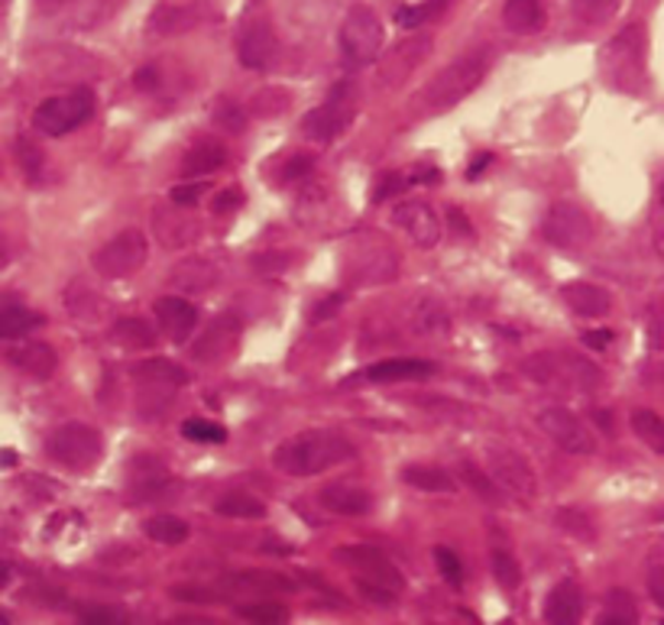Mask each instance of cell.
Returning a JSON list of instances; mask_svg holds the SVG:
<instances>
[{"instance_id": "obj_6", "label": "cell", "mask_w": 664, "mask_h": 625, "mask_svg": "<svg viewBox=\"0 0 664 625\" xmlns=\"http://www.w3.org/2000/svg\"><path fill=\"white\" fill-rule=\"evenodd\" d=\"M357 117V85L353 81H340L328 91V98L308 111L305 120H302V130L308 140L315 143H331L337 140Z\"/></svg>"}, {"instance_id": "obj_26", "label": "cell", "mask_w": 664, "mask_h": 625, "mask_svg": "<svg viewBox=\"0 0 664 625\" xmlns=\"http://www.w3.org/2000/svg\"><path fill=\"white\" fill-rule=\"evenodd\" d=\"M227 163V150L221 143L208 140V143H198L185 153V163H182V175L185 178H205V175H215Z\"/></svg>"}, {"instance_id": "obj_24", "label": "cell", "mask_w": 664, "mask_h": 625, "mask_svg": "<svg viewBox=\"0 0 664 625\" xmlns=\"http://www.w3.org/2000/svg\"><path fill=\"white\" fill-rule=\"evenodd\" d=\"M502 23L519 36H532L545 26V10L538 0H505Z\"/></svg>"}, {"instance_id": "obj_39", "label": "cell", "mask_w": 664, "mask_h": 625, "mask_svg": "<svg viewBox=\"0 0 664 625\" xmlns=\"http://www.w3.org/2000/svg\"><path fill=\"white\" fill-rule=\"evenodd\" d=\"M412 325H415L418 331H428V335L447 331V308H444L442 301H422V305L415 308Z\"/></svg>"}, {"instance_id": "obj_53", "label": "cell", "mask_w": 664, "mask_h": 625, "mask_svg": "<svg viewBox=\"0 0 664 625\" xmlns=\"http://www.w3.org/2000/svg\"><path fill=\"white\" fill-rule=\"evenodd\" d=\"M344 305V295H328L325 301H318L315 305V315H312V321H328L337 315V308Z\"/></svg>"}, {"instance_id": "obj_12", "label": "cell", "mask_w": 664, "mask_h": 625, "mask_svg": "<svg viewBox=\"0 0 664 625\" xmlns=\"http://www.w3.org/2000/svg\"><path fill=\"white\" fill-rule=\"evenodd\" d=\"M545 240L560 250H580L594 240V224L584 208L577 205H554L542 224Z\"/></svg>"}, {"instance_id": "obj_33", "label": "cell", "mask_w": 664, "mask_h": 625, "mask_svg": "<svg viewBox=\"0 0 664 625\" xmlns=\"http://www.w3.org/2000/svg\"><path fill=\"white\" fill-rule=\"evenodd\" d=\"M195 23V13L192 10H185V7H160L153 17H150V26L156 30V33H182V30H188Z\"/></svg>"}, {"instance_id": "obj_5", "label": "cell", "mask_w": 664, "mask_h": 625, "mask_svg": "<svg viewBox=\"0 0 664 625\" xmlns=\"http://www.w3.org/2000/svg\"><path fill=\"white\" fill-rule=\"evenodd\" d=\"M525 373L542 386H560L577 393H594L603 383V373L594 363L570 353H535L525 360Z\"/></svg>"}, {"instance_id": "obj_44", "label": "cell", "mask_w": 664, "mask_h": 625, "mask_svg": "<svg viewBox=\"0 0 664 625\" xmlns=\"http://www.w3.org/2000/svg\"><path fill=\"white\" fill-rule=\"evenodd\" d=\"M289 101V91H279V88H266V91H257L253 95V114L260 117H276Z\"/></svg>"}, {"instance_id": "obj_50", "label": "cell", "mask_w": 664, "mask_h": 625, "mask_svg": "<svg viewBox=\"0 0 664 625\" xmlns=\"http://www.w3.org/2000/svg\"><path fill=\"white\" fill-rule=\"evenodd\" d=\"M412 182H405V175L402 172H392L387 178H380V188H377V195H373V201H387V198H395L402 188H409Z\"/></svg>"}, {"instance_id": "obj_1", "label": "cell", "mask_w": 664, "mask_h": 625, "mask_svg": "<svg viewBox=\"0 0 664 625\" xmlns=\"http://www.w3.org/2000/svg\"><path fill=\"white\" fill-rule=\"evenodd\" d=\"M353 457H357L353 441H347L344 435L328 431V428H312V431H302V435L282 441L273 451V463L289 476H318Z\"/></svg>"}, {"instance_id": "obj_46", "label": "cell", "mask_w": 664, "mask_h": 625, "mask_svg": "<svg viewBox=\"0 0 664 625\" xmlns=\"http://www.w3.org/2000/svg\"><path fill=\"white\" fill-rule=\"evenodd\" d=\"M205 191H208L205 182H188V185H175V188L168 191V198H172L175 208H195Z\"/></svg>"}, {"instance_id": "obj_35", "label": "cell", "mask_w": 664, "mask_h": 625, "mask_svg": "<svg viewBox=\"0 0 664 625\" xmlns=\"http://www.w3.org/2000/svg\"><path fill=\"white\" fill-rule=\"evenodd\" d=\"M635 619H639V610H635L632 596L625 590H609L603 625H632Z\"/></svg>"}, {"instance_id": "obj_28", "label": "cell", "mask_w": 664, "mask_h": 625, "mask_svg": "<svg viewBox=\"0 0 664 625\" xmlns=\"http://www.w3.org/2000/svg\"><path fill=\"white\" fill-rule=\"evenodd\" d=\"M629 425H632V435H635L649 451L664 454V418L658 412H652V408H635L632 418H629Z\"/></svg>"}, {"instance_id": "obj_42", "label": "cell", "mask_w": 664, "mask_h": 625, "mask_svg": "<svg viewBox=\"0 0 664 625\" xmlns=\"http://www.w3.org/2000/svg\"><path fill=\"white\" fill-rule=\"evenodd\" d=\"M230 586H247V590H292L289 580L282 577H270V573H260V570H243L237 577H230Z\"/></svg>"}, {"instance_id": "obj_52", "label": "cell", "mask_w": 664, "mask_h": 625, "mask_svg": "<svg viewBox=\"0 0 664 625\" xmlns=\"http://www.w3.org/2000/svg\"><path fill=\"white\" fill-rule=\"evenodd\" d=\"M243 205V191L240 188H227V191H221L215 201H211V208L218 211V215H224V211H237Z\"/></svg>"}, {"instance_id": "obj_19", "label": "cell", "mask_w": 664, "mask_h": 625, "mask_svg": "<svg viewBox=\"0 0 664 625\" xmlns=\"http://www.w3.org/2000/svg\"><path fill=\"white\" fill-rule=\"evenodd\" d=\"M560 295H564L567 308L574 315H580V318H603V315H609V305H612L607 288L594 283H567Z\"/></svg>"}, {"instance_id": "obj_49", "label": "cell", "mask_w": 664, "mask_h": 625, "mask_svg": "<svg viewBox=\"0 0 664 625\" xmlns=\"http://www.w3.org/2000/svg\"><path fill=\"white\" fill-rule=\"evenodd\" d=\"M218 127H224L227 133H243V127H247V117L240 108H233V105H221L218 108Z\"/></svg>"}, {"instance_id": "obj_45", "label": "cell", "mask_w": 664, "mask_h": 625, "mask_svg": "<svg viewBox=\"0 0 664 625\" xmlns=\"http://www.w3.org/2000/svg\"><path fill=\"white\" fill-rule=\"evenodd\" d=\"M557 522H560V528L564 531H570V535H577V538H584V541H594V525H590V518L584 515V512H557Z\"/></svg>"}, {"instance_id": "obj_23", "label": "cell", "mask_w": 664, "mask_h": 625, "mask_svg": "<svg viewBox=\"0 0 664 625\" xmlns=\"http://www.w3.org/2000/svg\"><path fill=\"white\" fill-rule=\"evenodd\" d=\"M46 318L26 305H17V301H7L3 311H0V338L3 341H23L26 335H33L36 328H43Z\"/></svg>"}, {"instance_id": "obj_9", "label": "cell", "mask_w": 664, "mask_h": 625, "mask_svg": "<svg viewBox=\"0 0 664 625\" xmlns=\"http://www.w3.org/2000/svg\"><path fill=\"white\" fill-rule=\"evenodd\" d=\"M95 114V95L78 88L72 95H56L46 98L36 111H33V127L50 133V136H62L75 127H81L88 117Z\"/></svg>"}, {"instance_id": "obj_7", "label": "cell", "mask_w": 664, "mask_h": 625, "mask_svg": "<svg viewBox=\"0 0 664 625\" xmlns=\"http://www.w3.org/2000/svg\"><path fill=\"white\" fill-rule=\"evenodd\" d=\"M46 454L68 470H91L101 454H105V438L98 428L81 425V421H68L56 428L46 441Z\"/></svg>"}, {"instance_id": "obj_48", "label": "cell", "mask_w": 664, "mask_h": 625, "mask_svg": "<svg viewBox=\"0 0 664 625\" xmlns=\"http://www.w3.org/2000/svg\"><path fill=\"white\" fill-rule=\"evenodd\" d=\"M17 153H20V166L26 172V178H40V169H43V153L33 146V143H26V140H20L17 143Z\"/></svg>"}, {"instance_id": "obj_29", "label": "cell", "mask_w": 664, "mask_h": 625, "mask_svg": "<svg viewBox=\"0 0 664 625\" xmlns=\"http://www.w3.org/2000/svg\"><path fill=\"white\" fill-rule=\"evenodd\" d=\"M111 341L130 350H146L156 343V328L143 318H120L111 328Z\"/></svg>"}, {"instance_id": "obj_21", "label": "cell", "mask_w": 664, "mask_h": 625, "mask_svg": "<svg viewBox=\"0 0 664 625\" xmlns=\"http://www.w3.org/2000/svg\"><path fill=\"white\" fill-rule=\"evenodd\" d=\"M318 500L334 515H367V512L373 509V496L363 486H350V483L325 486L318 493Z\"/></svg>"}, {"instance_id": "obj_41", "label": "cell", "mask_w": 664, "mask_h": 625, "mask_svg": "<svg viewBox=\"0 0 664 625\" xmlns=\"http://www.w3.org/2000/svg\"><path fill=\"white\" fill-rule=\"evenodd\" d=\"M490 564H493V577H497V583L502 586V590H515V586L522 583V570H519V561H515L509 551H493Z\"/></svg>"}, {"instance_id": "obj_36", "label": "cell", "mask_w": 664, "mask_h": 625, "mask_svg": "<svg viewBox=\"0 0 664 625\" xmlns=\"http://www.w3.org/2000/svg\"><path fill=\"white\" fill-rule=\"evenodd\" d=\"M182 435L195 445H224L227 441V428L218 421H208V418H188L182 425Z\"/></svg>"}, {"instance_id": "obj_13", "label": "cell", "mask_w": 664, "mask_h": 625, "mask_svg": "<svg viewBox=\"0 0 664 625\" xmlns=\"http://www.w3.org/2000/svg\"><path fill=\"white\" fill-rule=\"evenodd\" d=\"M490 467H493L490 473L502 483L505 493L522 496L525 503L535 500L538 483H535V473H532V467L525 463V457H519L515 451H509V448H490Z\"/></svg>"}, {"instance_id": "obj_55", "label": "cell", "mask_w": 664, "mask_h": 625, "mask_svg": "<svg viewBox=\"0 0 664 625\" xmlns=\"http://www.w3.org/2000/svg\"><path fill=\"white\" fill-rule=\"evenodd\" d=\"M133 85H137L140 91H153V88L160 85L156 68H140V72H137V78H133Z\"/></svg>"}, {"instance_id": "obj_37", "label": "cell", "mask_w": 664, "mask_h": 625, "mask_svg": "<svg viewBox=\"0 0 664 625\" xmlns=\"http://www.w3.org/2000/svg\"><path fill=\"white\" fill-rule=\"evenodd\" d=\"M622 0H570V10L580 23H607L609 17H616Z\"/></svg>"}, {"instance_id": "obj_25", "label": "cell", "mask_w": 664, "mask_h": 625, "mask_svg": "<svg viewBox=\"0 0 664 625\" xmlns=\"http://www.w3.org/2000/svg\"><path fill=\"white\" fill-rule=\"evenodd\" d=\"M428 50H432V40H428V36H415V40L399 43V46L389 53V65L383 68V81H399L402 75H409L422 58L428 56Z\"/></svg>"}, {"instance_id": "obj_10", "label": "cell", "mask_w": 664, "mask_h": 625, "mask_svg": "<svg viewBox=\"0 0 664 625\" xmlns=\"http://www.w3.org/2000/svg\"><path fill=\"white\" fill-rule=\"evenodd\" d=\"M347 570H353V577L360 583H373V586H383L392 593H402L405 590V580L402 573L395 570V564L389 561L380 548H370V545H347L334 555Z\"/></svg>"}, {"instance_id": "obj_11", "label": "cell", "mask_w": 664, "mask_h": 625, "mask_svg": "<svg viewBox=\"0 0 664 625\" xmlns=\"http://www.w3.org/2000/svg\"><path fill=\"white\" fill-rule=\"evenodd\" d=\"M538 428L552 438L557 448L567 454H597V438L594 431L570 412V408H542L538 412Z\"/></svg>"}, {"instance_id": "obj_3", "label": "cell", "mask_w": 664, "mask_h": 625, "mask_svg": "<svg viewBox=\"0 0 664 625\" xmlns=\"http://www.w3.org/2000/svg\"><path fill=\"white\" fill-rule=\"evenodd\" d=\"M337 43H340V58L344 65L350 68H363V65H373L377 58L383 56V46H387V30H383V20L377 17L373 7H350L344 23H340V33H337Z\"/></svg>"}, {"instance_id": "obj_14", "label": "cell", "mask_w": 664, "mask_h": 625, "mask_svg": "<svg viewBox=\"0 0 664 625\" xmlns=\"http://www.w3.org/2000/svg\"><path fill=\"white\" fill-rule=\"evenodd\" d=\"M392 221H395V228L405 230V233L415 240V246L432 250V246H438V240H442V218H438L435 208L425 205V201H402V205L392 211Z\"/></svg>"}, {"instance_id": "obj_40", "label": "cell", "mask_w": 664, "mask_h": 625, "mask_svg": "<svg viewBox=\"0 0 664 625\" xmlns=\"http://www.w3.org/2000/svg\"><path fill=\"white\" fill-rule=\"evenodd\" d=\"M237 616L247 619V623L279 625L289 619V610L279 606V603H253V606H237Z\"/></svg>"}, {"instance_id": "obj_47", "label": "cell", "mask_w": 664, "mask_h": 625, "mask_svg": "<svg viewBox=\"0 0 664 625\" xmlns=\"http://www.w3.org/2000/svg\"><path fill=\"white\" fill-rule=\"evenodd\" d=\"M78 619L85 625H117L123 623V613L111 606H85V610H78Z\"/></svg>"}, {"instance_id": "obj_2", "label": "cell", "mask_w": 664, "mask_h": 625, "mask_svg": "<svg viewBox=\"0 0 664 625\" xmlns=\"http://www.w3.org/2000/svg\"><path fill=\"white\" fill-rule=\"evenodd\" d=\"M490 72V53L477 50V53H464L460 58H454L447 68H442L425 91L418 95V114L435 117L457 108L467 95H473L480 88V81Z\"/></svg>"}, {"instance_id": "obj_56", "label": "cell", "mask_w": 664, "mask_h": 625, "mask_svg": "<svg viewBox=\"0 0 664 625\" xmlns=\"http://www.w3.org/2000/svg\"><path fill=\"white\" fill-rule=\"evenodd\" d=\"M609 341H612V331H607V328H600V331H587V335H584V343L594 347V350H607Z\"/></svg>"}, {"instance_id": "obj_20", "label": "cell", "mask_w": 664, "mask_h": 625, "mask_svg": "<svg viewBox=\"0 0 664 625\" xmlns=\"http://www.w3.org/2000/svg\"><path fill=\"white\" fill-rule=\"evenodd\" d=\"M435 373L432 360H415V357H395V360H380L367 370V380L373 383H405V380H425Z\"/></svg>"}, {"instance_id": "obj_54", "label": "cell", "mask_w": 664, "mask_h": 625, "mask_svg": "<svg viewBox=\"0 0 664 625\" xmlns=\"http://www.w3.org/2000/svg\"><path fill=\"white\" fill-rule=\"evenodd\" d=\"M649 596L655 600L658 610H664V568L649 570Z\"/></svg>"}, {"instance_id": "obj_32", "label": "cell", "mask_w": 664, "mask_h": 625, "mask_svg": "<svg viewBox=\"0 0 664 625\" xmlns=\"http://www.w3.org/2000/svg\"><path fill=\"white\" fill-rule=\"evenodd\" d=\"M460 476H464L467 490H473L483 503H493V506H502V503H505V496L499 493V486L493 483V473H483V470L473 467V463H460Z\"/></svg>"}, {"instance_id": "obj_17", "label": "cell", "mask_w": 664, "mask_h": 625, "mask_svg": "<svg viewBox=\"0 0 664 625\" xmlns=\"http://www.w3.org/2000/svg\"><path fill=\"white\" fill-rule=\"evenodd\" d=\"M153 311H156V321H160L163 335L175 343L188 341L192 331H195V325H198V308H195L188 298H182V295H166V298H160Z\"/></svg>"}, {"instance_id": "obj_57", "label": "cell", "mask_w": 664, "mask_h": 625, "mask_svg": "<svg viewBox=\"0 0 664 625\" xmlns=\"http://www.w3.org/2000/svg\"><path fill=\"white\" fill-rule=\"evenodd\" d=\"M447 221H450V228L457 230L460 237H467V233H470V221L460 215V208H450V211H447Z\"/></svg>"}, {"instance_id": "obj_34", "label": "cell", "mask_w": 664, "mask_h": 625, "mask_svg": "<svg viewBox=\"0 0 664 625\" xmlns=\"http://www.w3.org/2000/svg\"><path fill=\"white\" fill-rule=\"evenodd\" d=\"M218 512L227 515V518H263L266 515V506L250 496V493H230L218 503Z\"/></svg>"}, {"instance_id": "obj_59", "label": "cell", "mask_w": 664, "mask_h": 625, "mask_svg": "<svg viewBox=\"0 0 664 625\" xmlns=\"http://www.w3.org/2000/svg\"><path fill=\"white\" fill-rule=\"evenodd\" d=\"M33 3H36V10H40V13H56V10L72 7L75 0H33Z\"/></svg>"}, {"instance_id": "obj_16", "label": "cell", "mask_w": 664, "mask_h": 625, "mask_svg": "<svg viewBox=\"0 0 664 625\" xmlns=\"http://www.w3.org/2000/svg\"><path fill=\"white\" fill-rule=\"evenodd\" d=\"M7 363L17 370V373H26L33 380H50L58 366V353L43 341H23L13 347H7Z\"/></svg>"}, {"instance_id": "obj_8", "label": "cell", "mask_w": 664, "mask_h": 625, "mask_svg": "<svg viewBox=\"0 0 664 625\" xmlns=\"http://www.w3.org/2000/svg\"><path fill=\"white\" fill-rule=\"evenodd\" d=\"M150 260V243H146V233L137 228L120 230L117 237H111L95 256H91V266L98 270V276L105 279H127L133 273H140Z\"/></svg>"}, {"instance_id": "obj_30", "label": "cell", "mask_w": 664, "mask_h": 625, "mask_svg": "<svg viewBox=\"0 0 664 625\" xmlns=\"http://www.w3.org/2000/svg\"><path fill=\"white\" fill-rule=\"evenodd\" d=\"M402 480L422 493H457V483L450 480V473L442 467H405Z\"/></svg>"}, {"instance_id": "obj_58", "label": "cell", "mask_w": 664, "mask_h": 625, "mask_svg": "<svg viewBox=\"0 0 664 625\" xmlns=\"http://www.w3.org/2000/svg\"><path fill=\"white\" fill-rule=\"evenodd\" d=\"M490 163H493V153H477V160H473L470 169H467V178H477V175L487 169Z\"/></svg>"}, {"instance_id": "obj_4", "label": "cell", "mask_w": 664, "mask_h": 625, "mask_svg": "<svg viewBox=\"0 0 664 625\" xmlns=\"http://www.w3.org/2000/svg\"><path fill=\"white\" fill-rule=\"evenodd\" d=\"M600 68L612 88L642 91V85H645V33H642V26H629L616 40H609L600 56Z\"/></svg>"}, {"instance_id": "obj_15", "label": "cell", "mask_w": 664, "mask_h": 625, "mask_svg": "<svg viewBox=\"0 0 664 625\" xmlns=\"http://www.w3.org/2000/svg\"><path fill=\"white\" fill-rule=\"evenodd\" d=\"M237 56H240V62L247 68L266 72L279 58V40L276 33H273V26L266 20L247 23L240 30V40H237Z\"/></svg>"}, {"instance_id": "obj_22", "label": "cell", "mask_w": 664, "mask_h": 625, "mask_svg": "<svg viewBox=\"0 0 664 625\" xmlns=\"http://www.w3.org/2000/svg\"><path fill=\"white\" fill-rule=\"evenodd\" d=\"M237 335H240V321L233 318V315H221L208 331H205V338L202 343H195V357L198 360H221L227 357L230 350H233V343H237Z\"/></svg>"}, {"instance_id": "obj_43", "label": "cell", "mask_w": 664, "mask_h": 625, "mask_svg": "<svg viewBox=\"0 0 664 625\" xmlns=\"http://www.w3.org/2000/svg\"><path fill=\"white\" fill-rule=\"evenodd\" d=\"M435 564H438L442 577L454 586V590L464 586V564H460V558H457L450 548H435Z\"/></svg>"}, {"instance_id": "obj_51", "label": "cell", "mask_w": 664, "mask_h": 625, "mask_svg": "<svg viewBox=\"0 0 664 625\" xmlns=\"http://www.w3.org/2000/svg\"><path fill=\"white\" fill-rule=\"evenodd\" d=\"M315 169V156H305V153H298V156H292L289 163H285V169H282V178L285 182H295V178H305L308 172Z\"/></svg>"}, {"instance_id": "obj_38", "label": "cell", "mask_w": 664, "mask_h": 625, "mask_svg": "<svg viewBox=\"0 0 664 625\" xmlns=\"http://www.w3.org/2000/svg\"><path fill=\"white\" fill-rule=\"evenodd\" d=\"M444 3H447V0H422V3H415V7H402L395 20H399V26H405V30H418V26H425L428 20H435V17L442 13Z\"/></svg>"}, {"instance_id": "obj_31", "label": "cell", "mask_w": 664, "mask_h": 625, "mask_svg": "<svg viewBox=\"0 0 664 625\" xmlns=\"http://www.w3.org/2000/svg\"><path fill=\"white\" fill-rule=\"evenodd\" d=\"M143 531H146V538H153V541H160V545H168V548L188 541V535H192L188 522L178 518V515H156V518H146Z\"/></svg>"}, {"instance_id": "obj_60", "label": "cell", "mask_w": 664, "mask_h": 625, "mask_svg": "<svg viewBox=\"0 0 664 625\" xmlns=\"http://www.w3.org/2000/svg\"><path fill=\"white\" fill-rule=\"evenodd\" d=\"M13 463H17V454H13V451H10V448H7V451H3V467H7V470H10V467H13Z\"/></svg>"}, {"instance_id": "obj_18", "label": "cell", "mask_w": 664, "mask_h": 625, "mask_svg": "<svg viewBox=\"0 0 664 625\" xmlns=\"http://www.w3.org/2000/svg\"><path fill=\"white\" fill-rule=\"evenodd\" d=\"M584 616V593L574 580H560L548 593L545 603V623L552 625H570Z\"/></svg>"}, {"instance_id": "obj_27", "label": "cell", "mask_w": 664, "mask_h": 625, "mask_svg": "<svg viewBox=\"0 0 664 625\" xmlns=\"http://www.w3.org/2000/svg\"><path fill=\"white\" fill-rule=\"evenodd\" d=\"M133 380H140V383H150V386H185L188 383V373L178 366V363H172L166 357H156V360H143V363H137L133 366Z\"/></svg>"}]
</instances>
